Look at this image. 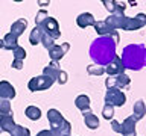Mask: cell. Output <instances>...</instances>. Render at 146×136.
Listing matches in <instances>:
<instances>
[{"instance_id":"cell-1","label":"cell","mask_w":146,"mask_h":136,"mask_svg":"<svg viewBox=\"0 0 146 136\" xmlns=\"http://www.w3.org/2000/svg\"><path fill=\"white\" fill-rule=\"evenodd\" d=\"M116 45L117 42L111 36H98L90 45V58L93 59L94 65L107 67L110 62L114 61L116 54Z\"/></svg>"},{"instance_id":"cell-2","label":"cell","mask_w":146,"mask_h":136,"mask_svg":"<svg viewBox=\"0 0 146 136\" xmlns=\"http://www.w3.org/2000/svg\"><path fill=\"white\" fill-rule=\"evenodd\" d=\"M122 62L125 68L139 71L146 67V47L143 44H129L122 52Z\"/></svg>"},{"instance_id":"cell-3","label":"cell","mask_w":146,"mask_h":136,"mask_svg":"<svg viewBox=\"0 0 146 136\" xmlns=\"http://www.w3.org/2000/svg\"><path fill=\"white\" fill-rule=\"evenodd\" d=\"M107 24L114 30H139L146 26V14H137L135 17L126 15H108L107 20H104Z\"/></svg>"},{"instance_id":"cell-4","label":"cell","mask_w":146,"mask_h":136,"mask_svg":"<svg viewBox=\"0 0 146 136\" xmlns=\"http://www.w3.org/2000/svg\"><path fill=\"white\" fill-rule=\"evenodd\" d=\"M135 122L137 120L134 116H128L123 120V122H119L116 120L111 121V127L116 133H122L123 136H137L135 135Z\"/></svg>"},{"instance_id":"cell-5","label":"cell","mask_w":146,"mask_h":136,"mask_svg":"<svg viewBox=\"0 0 146 136\" xmlns=\"http://www.w3.org/2000/svg\"><path fill=\"white\" fill-rule=\"evenodd\" d=\"M126 103V95L119 88H108L105 94V104H110L113 107H122Z\"/></svg>"},{"instance_id":"cell-6","label":"cell","mask_w":146,"mask_h":136,"mask_svg":"<svg viewBox=\"0 0 146 136\" xmlns=\"http://www.w3.org/2000/svg\"><path fill=\"white\" fill-rule=\"evenodd\" d=\"M55 83V80L49 79L47 76H36V77H32L27 83V88L32 92H36V91H44V89H49L50 86Z\"/></svg>"},{"instance_id":"cell-7","label":"cell","mask_w":146,"mask_h":136,"mask_svg":"<svg viewBox=\"0 0 146 136\" xmlns=\"http://www.w3.org/2000/svg\"><path fill=\"white\" fill-rule=\"evenodd\" d=\"M41 29H43V32H44V35H47V36H50L53 41L55 39H58L59 36H61V29H59V24H58V21L55 20V18H52V17H49L47 20H46L43 24L40 26Z\"/></svg>"},{"instance_id":"cell-8","label":"cell","mask_w":146,"mask_h":136,"mask_svg":"<svg viewBox=\"0 0 146 136\" xmlns=\"http://www.w3.org/2000/svg\"><path fill=\"white\" fill-rule=\"evenodd\" d=\"M131 83V79L129 76H126L125 73L123 74H119V76H114V77H108L107 80H105V86L108 88H119V89H123L126 88V86H129Z\"/></svg>"},{"instance_id":"cell-9","label":"cell","mask_w":146,"mask_h":136,"mask_svg":"<svg viewBox=\"0 0 146 136\" xmlns=\"http://www.w3.org/2000/svg\"><path fill=\"white\" fill-rule=\"evenodd\" d=\"M93 27H94V30L98 32L99 36H111L116 42H119V32L111 29L105 21H96Z\"/></svg>"},{"instance_id":"cell-10","label":"cell","mask_w":146,"mask_h":136,"mask_svg":"<svg viewBox=\"0 0 146 136\" xmlns=\"http://www.w3.org/2000/svg\"><path fill=\"white\" fill-rule=\"evenodd\" d=\"M125 65H123V62H122V59L116 56L114 58V61L113 62H110L107 67H105V73L108 74V77H114V76H119V74H123L125 73Z\"/></svg>"},{"instance_id":"cell-11","label":"cell","mask_w":146,"mask_h":136,"mask_svg":"<svg viewBox=\"0 0 146 136\" xmlns=\"http://www.w3.org/2000/svg\"><path fill=\"white\" fill-rule=\"evenodd\" d=\"M68 48H70V44L68 42H62L61 45L55 44L52 48H49V56H50V59H52V62L61 61V59L64 58V54L68 52Z\"/></svg>"},{"instance_id":"cell-12","label":"cell","mask_w":146,"mask_h":136,"mask_svg":"<svg viewBox=\"0 0 146 136\" xmlns=\"http://www.w3.org/2000/svg\"><path fill=\"white\" fill-rule=\"evenodd\" d=\"M50 131L53 133V136H70L72 124L64 118L61 122H58L55 126H50Z\"/></svg>"},{"instance_id":"cell-13","label":"cell","mask_w":146,"mask_h":136,"mask_svg":"<svg viewBox=\"0 0 146 136\" xmlns=\"http://www.w3.org/2000/svg\"><path fill=\"white\" fill-rule=\"evenodd\" d=\"M102 3L110 12V15H123L125 8H126L125 3H119V2H114V0H104Z\"/></svg>"},{"instance_id":"cell-14","label":"cell","mask_w":146,"mask_h":136,"mask_svg":"<svg viewBox=\"0 0 146 136\" xmlns=\"http://www.w3.org/2000/svg\"><path fill=\"white\" fill-rule=\"evenodd\" d=\"M15 88L9 83V82L6 80H2L0 82V98H3V100H11L15 97Z\"/></svg>"},{"instance_id":"cell-15","label":"cell","mask_w":146,"mask_h":136,"mask_svg":"<svg viewBox=\"0 0 146 136\" xmlns=\"http://www.w3.org/2000/svg\"><path fill=\"white\" fill-rule=\"evenodd\" d=\"M15 126H17V124L14 122L12 113H9V115H0V130H2V131L11 133Z\"/></svg>"},{"instance_id":"cell-16","label":"cell","mask_w":146,"mask_h":136,"mask_svg":"<svg viewBox=\"0 0 146 136\" xmlns=\"http://www.w3.org/2000/svg\"><path fill=\"white\" fill-rule=\"evenodd\" d=\"M94 23H96V20H94V17L91 15L90 12H82V14H79V15H78V18H76V24L79 26L81 29H85V27L94 26Z\"/></svg>"},{"instance_id":"cell-17","label":"cell","mask_w":146,"mask_h":136,"mask_svg":"<svg viewBox=\"0 0 146 136\" xmlns=\"http://www.w3.org/2000/svg\"><path fill=\"white\" fill-rule=\"evenodd\" d=\"M59 71H61V68H59L58 62H50L49 65H46V67H44V70H43V76H47L49 79H52V80L56 82Z\"/></svg>"},{"instance_id":"cell-18","label":"cell","mask_w":146,"mask_h":136,"mask_svg":"<svg viewBox=\"0 0 146 136\" xmlns=\"http://www.w3.org/2000/svg\"><path fill=\"white\" fill-rule=\"evenodd\" d=\"M145 115H146V103L140 98V100H137L134 103V106H132V116H134L137 121H140Z\"/></svg>"},{"instance_id":"cell-19","label":"cell","mask_w":146,"mask_h":136,"mask_svg":"<svg viewBox=\"0 0 146 136\" xmlns=\"http://www.w3.org/2000/svg\"><path fill=\"white\" fill-rule=\"evenodd\" d=\"M26 27H27V20H25V18H20V20L14 21L12 24H11V33L15 35L17 38H18V36H21L23 33H25Z\"/></svg>"},{"instance_id":"cell-20","label":"cell","mask_w":146,"mask_h":136,"mask_svg":"<svg viewBox=\"0 0 146 136\" xmlns=\"http://www.w3.org/2000/svg\"><path fill=\"white\" fill-rule=\"evenodd\" d=\"M82 115H84V122H85V126L88 127L90 130H96V129L99 127V120H98V116H96L91 110H88V112H82Z\"/></svg>"},{"instance_id":"cell-21","label":"cell","mask_w":146,"mask_h":136,"mask_svg":"<svg viewBox=\"0 0 146 136\" xmlns=\"http://www.w3.org/2000/svg\"><path fill=\"white\" fill-rule=\"evenodd\" d=\"M75 106L79 109L81 112H88L90 110V97L85 94L78 95L76 100H75Z\"/></svg>"},{"instance_id":"cell-22","label":"cell","mask_w":146,"mask_h":136,"mask_svg":"<svg viewBox=\"0 0 146 136\" xmlns=\"http://www.w3.org/2000/svg\"><path fill=\"white\" fill-rule=\"evenodd\" d=\"M15 47H18V38L9 32L3 38V48L5 50H14Z\"/></svg>"},{"instance_id":"cell-23","label":"cell","mask_w":146,"mask_h":136,"mask_svg":"<svg viewBox=\"0 0 146 136\" xmlns=\"http://www.w3.org/2000/svg\"><path fill=\"white\" fill-rule=\"evenodd\" d=\"M43 35H44L43 29H41L40 26H35L34 29L31 30V35H29V42H31L32 45L40 44V42H41V39H43Z\"/></svg>"},{"instance_id":"cell-24","label":"cell","mask_w":146,"mask_h":136,"mask_svg":"<svg viewBox=\"0 0 146 136\" xmlns=\"http://www.w3.org/2000/svg\"><path fill=\"white\" fill-rule=\"evenodd\" d=\"M47 120H49L50 126H55V124H58V122H61L64 120V116L61 115L59 110H56V109H49L47 110Z\"/></svg>"},{"instance_id":"cell-25","label":"cell","mask_w":146,"mask_h":136,"mask_svg":"<svg viewBox=\"0 0 146 136\" xmlns=\"http://www.w3.org/2000/svg\"><path fill=\"white\" fill-rule=\"evenodd\" d=\"M25 115L29 118V120L36 121V120H40V116H41V110H40V107H36V106H27L26 110H25Z\"/></svg>"},{"instance_id":"cell-26","label":"cell","mask_w":146,"mask_h":136,"mask_svg":"<svg viewBox=\"0 0 146 136\" xmlns=\"http://www.w3.org/2000/svg\"><path fill=\"white\" fill-rule=\"evenodd\" d=\"M87 73H88L90 76H102L105 73V67H99V65L91 63V65L87 67Z\"/></svg>"},{"instance_id":"cell-27","label":"cell","mask_w":146,"mask_h":136,"mask_svg":"<svg viewBox=\"0 0 146 136\" xmlns=\"http://www.w3.org/2000/svg\"><path fill=\"white\" fill-rule=\"evenodd\" d=\"M9 135H11V136H31V131H29V129H26V127L17 124Z\"/></svg>"},{"instance_id":"cell-28","label":"cell","mask_w":146,"mask_h":136,"mask_svg":"<svg viewBox=\"0 0 146 136\" xmlns=\"http://www.w3.org/2000/svg\"><path fill=\"white\" fill-rule=\"evenodd\" d=\"M11 112V101L0 98V115H9Z\"/></svg>"},{"instance_id":"cell-29","label":"cell","mask_w":146,"mask_h":136,"mask_svg":"<svg viewBox=\"0 0 146 136\" xmlns=\"http://www.w3.org/2000/svg\"><path fill=\"white\" fill-rule=\"evenodd\" d=\"M49 18V14L47 11H44V9H40L38 12H36V17H35V26H41L43 23Z\"/></svg>"},{"instance_id":"cell-30","label":"cell","mask_w":146,"mask_h":136,"mask_svg":"<svg viewBox=\"0 0 146 136\" xmlns=\"http://www.w3.org/2000/svg\"><path fill=\"white\" fill-rule=\"evenodd\" d=\"M12 54H14V61H25V58H26V50L23 48V47H15L12 50Z\"/></svg>"},{"instance_id":"cell-31","label":"cell","mask_w":146,"mask_h":136,"mask_svg":"<svg viewBox=\"0 0 146 136\" xmlns=\"http://www.w3.org/2000/svg\"><path fill=\"white\" fill-rule=\"evenodd\" d=\"M102 115H104L105 120H113V116H114V107L110 106V104H105L104 109H102Z\"/></svg>"},{"instance_id":"cell-32","label":"cell","mask_w":146,"mask_h":136,"mask_svg":"<svg viewBox=\"0 0 146 136\" xmlns=\"http://www.w3.org/2000/svg\"><path fill=\"white\" fill-rule=\"evenodd\" d=\"M41 44L44 45V48H52L53 45H55V41L50 38V36H47V35H43V39H41Z\"/></svg>"},{"instance_id":"cell-33","label":"cell","mask_w":146,"mask_h":136,"mask_svg":"<svg viewBox=\"0 0 146 136\" xmlns=\"http://www.w3.org/2000/svg\"><path fill=\"white\" fill-rule=\"evenodd\" d=\"M67 77H68V76H67V73L61 70V71H59V74H58L56 82H58L59 85H66V83H67Z\"/></svg>"},{"instance_id":"cell-34","label":"cell","mask_w":146,"mask_h":136,"mask_svg":"<svg viewBox=\"0 0 146 136\" xmlns=\"http://www.w3.org/2000/svg\"><path fill=\"white\" fill-rule=\"evenodd\" d=\"M12 68H15V70H21L23 68V61H12Z\"/></svg>"},{"instance_id":"cell-35","label":"cell","mask_w":146,"mask_h":136,"mask_svg":"<svg viewBox=\"0 0 146 136\" xmlns=\"http://www.w3.org/2000/svg\"><path fill=\"white\" fill-rule=\"evenodd\" d=\"M35 136H53V133L50 130H41V131H38Z\"/></svg>"},{"instance_id":"cell-36","label":"cell","mask_w":146,"mask_h":136,"mask_svg":"<svg viewBox=\"0 0 146 136\" xmlns=\"http://www.w3.org/2000/svg\"><path fill=\"white\" fill-rule=\"evenodd\" d=\"M0 48H3V39H0Z\"/></svg>"},{"instance_id":"cell-37","label":"cell","mask_w":146,"mask_h":136,"mask_svg":"<svg viewBox=\"0 0 146 136\" xmlns=\"http://www.w3.org/2000/svg\"><path fill=\"white\" fill-rule=\"evenodd\" d=\"M0 131H2V130H0Z\"/></svg>"}]
</instances>
